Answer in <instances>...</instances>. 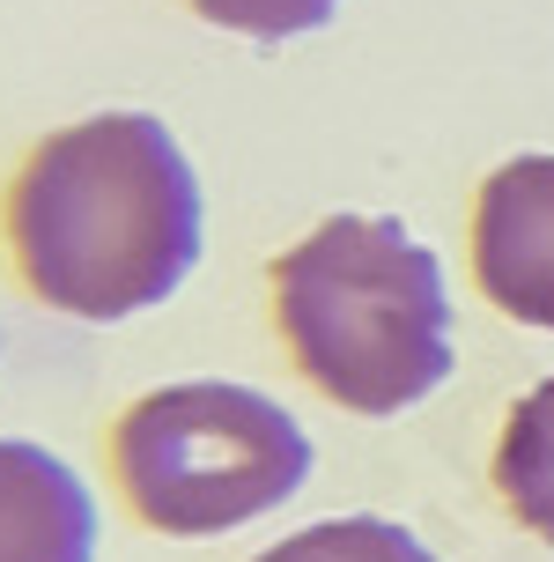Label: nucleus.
Listing matches in <instances>:
<instances>
[{
    "mask_svg": "<svg viewBox=\"0 0 554 562\" xmlns=\"http://www.w3.org/2000/svg\"><path fill=\"white\" fill-rule=\"evenodd\" d=\"M310 474V437L245 385H163L118 422V481L156 533L207 540L289 504Z\"/></svg>",
    "mask_w": 554,
    "mask_h": 562,
    "instance_id": "3",
    "label": "nucleus"
},
{
    "mask_svg": "<svg viewBox=\"0 0 554 562\" xmlns=\"http://www.w3.org/2000/svg\"><path fill=\"white\" fill-rule=\"evenodd\" d=\"M97 496L45 445L0 437V562H89Z\"/></svg>",
    "mask_w": 554,
    "mask_h": 562,
    "instance_id": "5",
    "label": "nucleus"
},
{
    "mask_svg": "<svg viewBox=\"0 0 554 562\" xmlns=\"http://www.w3.org/2000/svg\"><path fill=\"white\" fill-rule=\"evenodd\" d=\"M496 488L532 533L554 540V378L510 407V429L496 445Z\"/></svg>",
    "mask_w": 554,
    "mask_h": 562,
    "instance_id": "6",
    "label": "nucleus"
},
{
    "mask_svg": "<svg viewBox=\"0 0 554 562\" xmlns=\"http://www.w3.org/2000/svg\"><path fill=\"white\" fill-rule=\"evenodd\" d=\"M296 370L355 415H399L451 378V296L429 245L392 215H332L274 259Z\"/></svg>",
    "mask_w": 554,
    "mask_h": 562,
    "instance_id": "2",
    "label": "nucleus"
},
{
    "mask_svg": "<svg viewBox=\"0 0 554 562\" xmlns=\"http://www.w3.org/2000/svg\"><path fill=\"white\" fill-rule=\"evenodd\" d=\"M23 281L75 318H134L200 259V178L163 119L104 112L53 134L8 200Z\"/></svg>",
    "mask_w": 554,
    "mask_h": 562,
    "instance_id": "1",
    "label": "nucleus"
},
{
    "mask_svg": "<svg viewBox=\"0 0 554 562\" xmlns=\"http://www.w3.org/2000/svg\"><path fill=\"white\" fill-rule=\"evenodd\" d=\"M259 562H437V555L392 518H332V526H310V533L267 548Z\"/></svg>",
    "mask_w": 554,
    "mask_h": 562,
    "instance_id": "7",
    "label": "nucleus"
},
{
    "mask_svg": "<svg viewBox=\"0 0 554 562\" xmlns=\"http://www.w3.org/2000/svg\"><path fill=\"white\" fill-rule=\"evenodd\" d=\"M207 23H222V30H245V37H304V30H318V23H332V8L340 0H193Z\"/></svg>",
    "mask_w": 554,
    "mask_h": 562,
    "instance_id": "8",
    "label": "nucleus"
},
{
    "mask_svg": "<svg viewBox=\"0 0 554 562\" xmlns=\"http://www.w3.org/2000/svg\"><path fill=\"white\" fill-rule=\"evenodd\" d=\"M473 267L496 311L554 334V156H518L480 186Z\"/></svg>",
    "mask_w": 554,
    "mask_h": 562,
    "instance_id": "4",
    "label": "nucleus"
}]
</instances>
